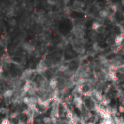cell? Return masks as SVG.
Instances as JSON below:
<instances>
[{
    "mask_svg": "<svg viewBox=\"0 0 124 124\" xmlns=\"http://www.w3.org/2000/svg\"><path fill=\"white\" fill-rule=\"evenodd\" d=\"M74 104L75 106L79 110H82L83 107V99L80 96H75L74 98V100H73Z\"/></svg>",
    "mask_w": 124,
    "mask_h": 124,
    "instance_id": "obj_3",
    "label": "cell"
},
{
    "mask_svg": "<svg viewBox=\"0 0 124 124\" xmlns=\"http://www.w3.org/2000/svg\"><path fill=\"white\" fill-rule=\"evenodd\" d=\"M97 34H99V35H102V34H104L106 32V27L104 24H100L99 25V26L94 31Z\"/></svg>",
    "mask_w": 124,
    "mask_h": 124,
    "instance_id": "obj_9",
    "label": "cell"
},
{
    "mask_svg": "<svg viewBox=\"0 0 124 124\" xmlns=\"http://www.w3.org/2000/svg\"><path fill=\"white\" fill-rule=\"evenodd\" d=\"M98 16L100 18L104 20L105 18H107L110 17V14L106 9H102L98 12Z\"/></svg>",
    "mask_w": 124,
    "mask_h": 124,
    "instance_id": "obj_11",
    "label": "cell"
},
{
    "mask_svg": "<svg viewBox=\"0 0 124 124\" xmlns=\"http://www.w3.org/2000/svg\"><path fill=\"white\" fill-rule=\"evenodd\" d=\"M0 90H1V89H0Z\"/></svg>",
    "mask_w": 124,
    "mask_h": 124,
    "instance_id": "obj_37",
    "label": "cell"
},
{
    "mask_svg": "<svg viewBox=\"0 0 124 124\" xmlns=\"http://www.w3.org/2000/svg\"><path fill=\"white\" fill-rule=\"evenodd\" d=\"M32 122H33V118H32V117H29V119H28V121H27V124L32 123Z\"/></svg>",
    "mask_w": 124,
    "mask_h": 124,
    "instance_id": "obj_31",
    "label": "cell"
},
{
    "mask_svg": "<svg viewBox=\"0 0 124 124\" xmlns=\"http://www.w3.org/2000/svg\"><path fill=\"white\" fill-rule=\"evenodd\" d=\"M58 85V81L56 80V79L55 78H53L50 80L49 82V86L51 87L52 89H55Z\"/></svg>",
    "mask_w": 124,
    "mask_h": 124,
    "instance_id": "obj_14",
    "label": "cell"
},
{
    "mask_svg": "<svg viewBox=\"0 0 124 124\" xmlns=\"http://www.w3.org/2000/svg\"><path fill=\"white\" fill-rule=\"evenodd\" d=\"M107 76L108 78L110 79L112 81H117V74L116 72L113 70H109L107 72Z\"/></svg>",
    "mask_w": 124,
    "mask_h": 124,
    "instance_id": "obj_8",
    "label": "cell"
},
{
    "mask_svg": "<svg viewBox=\"0 0 124 124\" xmlns=\"http://www.w3.org/2000/svg\"><path fill=\"white\" fill-rule=\"evenodd\" d=\"M72 46L74 50L75 51L78 53L83 54L85 53V47L84 45L81 43L80 39H75L72 40Z\"/></svg>",
    "mask_w": 124,
    "mask_h": 124,
    "instance_id": "obj_2",
    "label": "cell"
},
{
    "mask_svg": "<svg viewBox=\"0 0 124 124\" xmlns=\"http://www.w3.org/2000/svg\"><path fill=\"white\" fill-rule=\"evenodd\" d=\"M42 121L45 124H51V117H44L42 119Z\"/></svg>",
    "mask_w": 124,
    "mask_h": 124,
    "instance_id": "obj_19",
    "label": "cell"
},
{
    "mask_svg": "<svg viewBox=\"0 0 124 124\" xmlns=\"http://www.w3.org/2000/svg\"><path fill=\"white\" fill-rule=\"evenodd\" d=\"M84 7H85L84 2L80 1V0H74L72 4V10H78V9H83Z\"/></svg>",
    "mask_w": 124,
    "mask_h": 124,
    "instance_id": "obj_5",
    "label": "cell"
},
{
    "mask_svg": "<svg viewBox=\"0 0 124 124\" xmlns=\"http://www.w3.org/2000/svg\"><path fill=\"white\" fill-rule=\"evenodd\" d=\"M110 98H103L102 100L100 102L101 103V105L103 106V107H107L109 105V104L110 103Z\"/></svg>",
    "mask_w": 124,
    "mask_h": 124,
    "instance_id": "obj_17",
    "label": "cell"
},
{
    "mask_svg": "<svg viewBox=\"0 0 124 124\" xmlns=\"http://www.w3.org/2000/svg\"><path fill=\"white\" fill-rule=\"evenodd\" d=\"M13 89H7L5 91L4 93V97L5 98H10L13 95Z\"/></svg>",
    "mask_w": 124,
    "mask_h": 124,
    "instance_id": "obj_15",
    "label": "cell"
},
{
    "mask_svg": "<svg viewBox=\"0 0 124 124\" xmlns=\"http://www.w3.org/2000/svg\"><path fill=\"white\" fill-rule=\"evenodd\" d=\"M123 40H124V33L122 32V33L115 34V46L121 45Z\"/></svg>",
    "mask_w": 124,
    "mask_h": 124,
    "instance_id": "obj_4",
    "label": "cell"
},
{
    "mask_svg": "<svg viewBox=\"0 0 124 124\" xmlns=\"http://www.w3.org/2000/svg\"><path fill=\"white\" fill-rule=\"evenodd\" d=\"M18 124H26V123H25L24 121H23V120H19L18 122Z\"/></svg>",
    "mask_w": 124,
    "mask_h": 124,
    "instance_id": "obj_32",
    "label": "cell"
},
{
    "mask_svg": "<svg viewBox=\"0 0 124 124\" xmlns=\"http://www.w3.org/2000/svg\"><path fill=\"white\" fill-rule=\"evenodd\" d=\"M47 69V66L45 64V61L43 60L42 61H40L39 63L37 66V70L38 72H44V71H45Z\"/></svg>",
    "mask_w": 124,
    "mask_h": 124,
    "instance_id": "obj_7",
    "label": "cell"
},
{
    "mask_svg": "<svg viewBox=\"0 0 124 124\" xmlns=\"http://www.w3.org/2000/svg\"><path fill=\"white\" fill-rule=\"evenodd\" d=\"M47 2L50 5H58L59 4H60L57 0H47Z\"/></svg>",
    "mask_w": 124,
    "mask_h": 124,
    "instance_id": "obj_18",
    "label": "cell"
},
{
    "mask_svg": "<svg viewBox=\"0 0 124 124\" xmlns=\"http://www.w3.org/2000/svg\"><path fill=\"white\" fill-rule=\"evenodd\" d=\"M36 91H37V88L35 87V85H32V87L30 88V89L29 90L27 93L29 95H30V96H34L36 94Z\"/></svg>",
    "mask_w": 124,
    "mask_h": 124,
    "instance_id": "obj_16",
    "label": "cell"
},
{
    "mask_svg": "<svg viewBox=\"0 0 124 124\" xmlns=\"http://www.w3.org/2000/svg\"><path fill=\"white\" fill-rule=\"evenodd\" d=\"M1 124H10V123L7 119H3Z\"/></svg>",
    "mask_w": 124,
    "mask_h": 124,
    "instance_id": "obj_28",
    "label": "cell"
},
{
    "mask_svg": "<svg viewBox=\"0 0 124 124\" xmlns=\"http://www.w3.org/2000/svg\"><path fill=\"white\" fill-rule=\"evenodd\" d=\"M71 11H72V7H69V6H65V7H64V12L66 14H67V15L70 14Z\"/></svg>",
    "mask_w": 124,
    "mask_h": 124,
    "instance_id": "obj_23",
    "label": "cell"
},
{
    "mask_svg": "<svg viewBox=\"0 0 124 124\" xmlns=\"http://www.w3.org/2000/svg\"><path fill=\"white\" fill-rule=\"evenodd\" d=\"M68 124H73V123H68Z\"/></svg>",
    "mask_w": 124,
    "mask_h": 124,
    "instance_id": "obj_36",
    "label": "cell"
},
{
    "mask_svg": "<svg viewBox=\"0 0 124 124\" xmlns=\"http://www.w3.org/2000/svg\"><path fill=\"white\" fill-rule=\"evenodd\" d=\"M93 96H94V99L96 101H98V102H101L102 99H103V96L102 94V93H100L99 91H93Z\"/></svg>",
    "mask_w": 124,
    "mask_h": 124,
    "instance_id": "obj_12",
    "label": "cell"
},
{
    "mask_svg": "<svg viewBox=\"0 0 124 124\" xmlns=\"http://www.w3.org/2000/svg\"><path fill=\"white\" fill-rule=\"evenodd\" d=\"M104 1L106 2H107L108 4H110V2H111V0H104Z\"/></svg>",
    "mask_w": 124,
    "mask_h": 124,
    "instance_id": "obj_34",
    "label": "cell"
},
{
    "mask_svg": "<svg viewBox=\"0 0 124 124\" xmlns=\"http://www.w3.org/2000/svg\"><path fill=\"white\" fill-rule=\"evenodd\" d=\"M32 74H33V71L32 69H26L23 72L21 78L24 80L28 81L30 80V78L32 77Z\"/></svg>",
    "mask_w": 124,
    "mask_h": 124,
    "instance_id": "obj_6",
    "label": "cell"
},
{
    "mask_svg": "<svg viewBox=\"0 0 124 124\" xmlns=\"http://www.w3.org/2000/svg\"><path fill=\"white\" fill-rule=\"evenodd\" d=\"M93 49L95 51H99V50H100V45H99L98 42H95L93 44Z\"/></svg>",
    "mask_w": 124,
    "mask_h": 124,
    "instance_id": "obj_20",
    "label": "cell"
},
{
    "mask_svg": "<svg viewBox=\"0 0 124 124\" xmlns=\"http://www.w3.org/2000/svg\"><path fill=\"white\" fill-rule=\"evenodd\" d=\"M23 102L25 104H29V97H27V96L23 97Z\"/></svg>",
    "mask_w": 124,
    "mask_h": 124,
    "instance_id": "obj_26",
    "label": "cell"
},
{
    "mask_svg": "<svg viewBox=\"0 0 124 124\" xmlns=\"http://www.w3.org/2000/svg\"><path fill=\"white\" fill-rule=\"evenodd\" d=\"M83 102V107L88 111H96L98 106L97 102L93 97H85Z\"/></svg>",
    "mask_w": 124,
    "mask_h": 124,
    "instance_id": "obj_1",
    "label": "cell"
},
{
    "mask_svg": "<svg viewBox=\"0 0 124 124\" xmlns=\"http://www.w3.org/2000/svg\"><path fill=\"white\" fill-rule=\"evenodd\" d=\"M23 47L24 48V50H26V51L29 53H32L34 51V47L33 45H32L31 44L29 43H24L23 45Z\"/></svg>",
    "mask_w": 124,
    "mask_h": 124,
    "instance_id": "obj_13",
    "label": "cell"
},
{
    "mask_svg": "<svg viewBox=\"0 0 124 124\" xmlns=\"http://www.w3.org/2000/svg\"><path fill=\"white\" fill-rule=\"evenodd\" d=\"M31 87H32V83L29 80L26 81V83L24 84V85H23V87L22 88V94L27 93Z\"/></svg>",
    "mask_w": 124,
    "mask_h": 124,
    "instance_id": "obj_10",
    "label": "cell"
},
{
    "mask_svg": "<svg viewBox=\"0 0 124 124\" xmlns=\"http://www.w3.org/2000/svg\"><path fill=\"white\" fill-rule=\"evenodd\" d=\"M7 112V110L5 108H0V113H6Z\"/></svg>",
    "mask_w": 124,
    "mask_h": 124,
    "instance_id": "obj_29",
    "label": "cell"
},
{
    "mask_svg": "<svg viewBox=\"0 0 124 124\" xmlns=\"http://www.w3.org/2000/svg\"><path fill=\"white\" fill-rule=\"evenodd\" d=\"M8 23H9V24H10V26H15V25H16V23H17V21H16V20L15 19V18H10L9 20H8Z\"/></svg>",
    "mask_w": 124,
    "mask_h": 124,
    "instance_id": "obj_22",
    "label": "cell"
},
{
    "mask_svg": "<svg viewBox=\"0 0 124 124\" xmlns=\"http://www.w3.org/2000/svg\"><path fill=\"white\" fill-rule=\"evenodd\" d=\"M36 15L37 16L39 17V16H43L45 15V11L43 10H38L37 12H36Z\"/></svg>",
    "mask_w": 124,
    "mask_h": 124,
    "instance_id": "obj_24",
    "label": "cell"
},
{
    "mask_svg": "<svg viewBox=\"0 0 124 124\" xmlns=\"http://www.w3.org/2000/svg\"><path fill=\"white\" fill-rule=\"evenodd\" d=\"M118 110H119V112H124V107L123 106H120L119 107V108H118Z\"/></svg>",
    "mask_w": 124,
    "mask_h": 124,
    "instance_id": "obj_30",
    "label": "cell"
},
{
    "mask_svg": "<svg viewBox=\"0 0 124 124\" xmlns=\"http://www.w3.org/2000/svg\"><path fill=\"white\" fill-rule=\"evenodd\" d=\"M99 124H114L111 119H103V120Z\"/></svg>",
    "mask_w": 124,
    "mask_h": 124,
    "instance_id": "obj_21",
    "label": "cell"
},
{
    "mask_svg": "<svg viewBox=\"0 0 124 124\" xmlns=\"http://www.w3.org/2000/svg\"><path fill=\"white\" fill-rule=\"evenodd\" d=\"M70 1H71V0H63V4L65 6H68L69 4L70 3Z\"/></svg>",
    "mask_w": 124,
    "mask_h": 124,
    "instance_id": "obj_27",
    "label": "cell"
},
{
    "mask_svg": "<svg viewBox=\"0 0 124 124\" xmlns=\"http://www.w3.org/2000/svg\"><path fill=\"white\" fill-rule=\"evenodd\" d=\"M121 5L124 7V0H121Z\"/></svg>",
    "mask_w": 124,
    "mask_h": 124,
    "instance_id": "obj_33",
    "label": "cell"
},
{
    "mask_svg": "<svg viewBox=\"0 0 124 124\" xmlns=\"http://www.w3.org/2000/svg\"><path fill=\"white\" fill-rule=\"evenodd\" d=\"M18 112H13V113H11V114H10V117L11 119H15V118H16V117H18Z\"/></svg>",
    "mask_w": 124,
    "mask_h": 124,
    "instance_id": "obj_25",
    "label": "cell"
},
{
    "mask_svg": "<svg viewBox=\"0 0 124 124\" xmlns=\"http://www.w3.org/2000/svg\"><path fill=\"white\" fill-rule=\"evenodd\" d=\"M86 124H95L94 123H93V122H88V123H86Z\"/></svg>",
    "mask_w": 124,
    "mask_h": 124,
    "instance_id": "obj_35",
    "label": "cell"
}]
</instances>
